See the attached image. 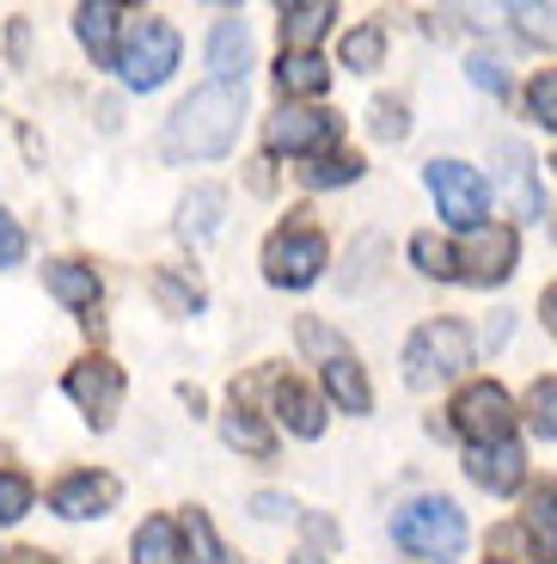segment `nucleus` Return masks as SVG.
Listing matches in <instances>:
<instances>
[{
	"label": "nucleus",
	"mask_w": 557,
	"mask_h": 564,
	"mask_svg": "<svg viewBox=\"0 0 557 564\" xmlns=\"http://www.w3.org/2000/svg\"><path fill=\"white\" fill-rule=\"evenodd\" d=\"M239 105H245V86L233 80H209V86H196L190 99L172 111V154H190V160H215L233 148L239 135Z\"/></svg>",
	"instance_id": "1"
},
{
	"label": "nucleus",
	"mask_w": 557,
	"mask_h": 564,
	"mask_svg": "<svg viewBox=\"0 0 557 564\" xmlns=\"http://www.w3.org/2000/svg\"><path fill=\"white\" fill-rule=\"evenodd\" d=\"M392 540H398L411 558L454 564L466 552V516L447 503V497H411V503L392 516Z\"/></svg>",
	"instance_id": "2"
},
{
	"label": "nucleus",
	"mask_w": 557,
	"mask_h": 564,
	"mask_svg": "<svg viewBox=\"0 0 557 564\" xmlns=\"http://www.w3.org/2000/svg\"><path fill=\"white\" fill-rule=\"evenodd\" d=\"M466 362H472V332L460 319H429L404 344V381L411 387H435L447 375H460Z\"/></svg>",
	"instance_id": "3"
},
{
	"label": "nucleus",
	"mask_w": 557,
	"mask_h": 564,
	"mask_svg": "<svg viewBox=\"0 0 557 564\" xmlns=\"http://www.w3.org/2000/svg\"><path fill=\"white\" fill-rule=\"evenodd\" d=\"M178 31L166 25V19H135L129 25V43H123V80L135 86V93H154V86L172 80V68H178Z\"/></svg>",
	"instance_id": "4"
},
{
	"label": "nucleus",
	"mask_w": 557,
	"mask_h": 564,
	"mask_svg": "<svg viewBox=\"0 0 557 564\" xmlns=\"http://www.w3.org/2000/svg\"><path fill=\"white\" fill-rule=\"evenodd\" d=\"M429 197H435V209H441V221L447 227H478L484 221V209H490V184L478 178L466 160H429Z\"/></svg>",
	"instance_id": "5"
},
{
	"label": "nucleus",
	"mask_w": 557,
	"mask_h": 564,
	"mask_svg": "<svg viewBox=\"0 0 557 564\" xmlns=\"http://www.w3.org/2000/svg\"><path fill=\"white\" fill-rule=\"evenodd\" d=\"M325 258H331L325 234H313V227H282L276 240L264 246V276L276 289H307V282H319Z\"/></svg>",
	"instance_id": "6"
},
{
	"label": "nucleus",
	"mask_w": 557,
	"mask_h": 564,
	"mask_svg": "<svg viewBox=\"0 0 557 564\" xmlns=\"http://www.w3.org/2000/svg\"><path fill=\"white\" fill-rule=\"evenodd\" d=\"M68 399L86 411L92 423H111L117 417V405H123V368L117 362H74L68 368Z\"/></svg>",
	"instance_id": "7"
},
{
	"label": "nucleus",
	"mask_w": 557,
	"mask_h": 564,
	"mask_svg": "<svg viewBox=\"0 0 557 564\" xmlns=\"http://www.w3.org/2000/svg\"><path fill=\"white\" fill-rule=\"evenodd\" d=\"M264 141L270 154H313V148H325V141H337V117L331 111H282L264 123Z\"/></svg>",
	"instance_id": "8"
},
{
	"label": "nucleus",
	"mask_w": 557,
	"mask_h": 564,
	"mask_svg": "<svg viewBox=\"0 0 557 564\" xmlns=\"http://www.w3.org/2000/svg\"><path fill=\"white\" fill-rule=\"evenodd\" d=\"M454 423H460L472 442H502V436H509V393H502L496 381L466 387L460 405H454Z\"/></svg>",
	"instance_id": "9"
},
{
	"label": "nucleus",
	"mask_w": 557,
	"mask_h": 564,
	"mask_svg": "<svg viewBox=\"0 0 557 564\" xmlns=\"http://www.w3.org/2000/svg\"><path fill=\"white\" fill-rule=\"evenodd\" d=\"M509 270H515V227H484V234H472V246L460 252L466 282H502Z\"/></svg>",
	"instance_id": "10"
},
{
	"label": "nucleus",
	"mask_w": 557,
	"mask_h": 564,
	"mask_svg": "<svg viewBox=\"0 0 557 564\" xmlns=\"http://www.w3.org/2000/svg\"><path fill=\"white\" fill-rule=\"evenodd\" d=\"M111 503H117V479H111V473H68V479L50 491V509H56V516H74V522L105 516Z\"/></svg>",
	"instance_id": "11"
},
{
	"label": "nucleus",
	"mask_w": 557,
	"mask_h": 564,
	"mask_svg": "<svg viewBox=\"0 0 557 564\" xmlns=\"http://www.w3.org/2000/svg\"><path fill=\"white\" fill-rule=\"evenodd\" d=\"M466 473H472L484 491H515L521 485V442H472V454H466Z\"/></svg>",
	"instance_id": "12"
},
{
	"label": "nucleus",
	"mask_w": 557,
	"mask_h": 564,
	"mask_svg": "<svg viewBox=\"0 0 557 564\" xmlns=\"http://www.w3.org/2000/svg\"><path fill=\"white\" fill-rule=\"evenodd\" d=\"M117 19H123V7H111V0H92V7L74 13V31H80V43L92 50L98 68H117L123 62V50H117Z\"/></svg>",
	"instance_id": "13"
},
{
	"label": "nucleus",
	"mask_w": 557,
	"mask_h": 564,
	"mask_svg": "<svg viewBox=\"0 0 557 564\" xmlns=\"http://www.w3.org/2000/svg\"><path fill=\"white\" fill-rule=\"evenodd\" d=\"M331 19H337L331 0H294V7H282V43L307 50V43H319L331 31Z\"/></svg>",
	"instance_id": "14"
},
{
	"label": "nucleus",
	"mask_w": 557,
	"mask_h": 564,
	"mask_svg": "<svg viewBox=\"0 0 557 564\" xmlns=\"http://www.w3.org/2000/svg\"><path fill=\"white\" fill-rule=\"evenodd\" d=\"M276 417L288 423L294 436H319V430H325V411H319V399H313L301 381H288V375L276 381Z\"/></svg>",
	"instance_id": "15"
},
{
	"label": "nucleus",
	"mask_w": 557,
	"mask_h": 564,
	"mask_svg": "<svg viewBox=\"0 0 557 564\" xmlns=\"http://www.w3.org/2000/svg\"><path fill=\"white\" fill-rule=\"evenodd\" d=\"M43 282H50V295H56L62 307H92V301H98L92 264H74V258H56V264L43 270Z\"/></svg>",
	"instance_id": "16"
},
{
	"label": "nucleus",
	"mask_w": 557,
	"mask_h": 564,
	"mask_svg": "<svg viewBox=\"0 0 557 564\" xmlns=\"http://www.w3.org/2000/svg\"><path fill=\"white\" fill-rule=\"evenodd\" d=\"M325 387H331V399L343 411H374V393H368V375H362V362H356V356H331V362H325Z\"/></svg>",
	"instance_id": "17"
},
{
	"label": "nucleus",
	"mask_w": 557,
	"mask_h": 564,
	"mask_svg": "<svg viewBox=\"0 0 557 564\" xmlns=\"http://www.w3.org/2000/svg\"><path fill=\"white\" fill-rule=\"evenodd\" d=\"M245 56H251L245 19H239V13H221V25H215V37H209V62H215V74H221V80H233V74L245 68Z\"/></svg>",
	"instance_id": "18"
},
{
	"label": "nucleus",
	"mask_w": 557,
	"mask_h": 564,
	"mask_svg": "<svg viewBox=\"0 0 557 564\" xmlns=\"http://www.w3.org/2000/svg\"><path fill=\"white\" fill-rule=\"evenodd\" d=\"M221 209H227L221 184H196L190 197H184V209H178V227L190 234V240H209L215 227H221Z\"/></svg>",
	"instance_id": "19"
},
{
	"label": "nucleus",
	"mask_w": 557,
	"mask_h": 564,
	"mask_svg": "<svg viewBox=\"0 0 557 564\" xmlns=\"http://www.w3.org/2000/svg\"><path fill=\"white\" fill-rule=\"evenodd\" d=\"M276 80H282V93H325V86H331V68H325L319 56H313V50H288V56L276 62Z\"/></svg>",
	"instance_id": "20"
},
{
	"label": "nucleus",
	"mask_w": 557,
	"mask_h": 564,
	"mask_svg": "<svg viewBox=\"0 0 557 564\" xmlns=\"http://www.w3.org/2000/svg\"><path fill=\"white\" fill-rule=\"evenodd\" d=\"M533 160H527V148H502V184H509V203H515V215H539V184H533Z\"/></svg>",
	"instance_id": "21"
},
{
	"label": "nucleus",
	"mask_w": 557,
	"mask_h": 564,
	"mask_svg": "<svg viewBox=\"0 0 557 564\" xmlns=\"http://www.w3.org/2000/svg\"><path fill=\"white\" fill-rule=\"evenodd\" d=\"M135 564H184L178 528H172L166 516H148V522L135 528Z\"/></svg>",
	"instance_id": "22"
},
{
	"label": "nucleus",
	"mask_w": 557,
	"mask_h": 564,
	"mask_svg": "<svg viewBox=\"0 0 557 564\" xmlns=\"http://www.w3.org/2000/svg\"><path fill=\"white\" fill-rule=\"evenodd\" d=\"M527 540H533V564H557V491H539L527 509Z\"/></svg>",
	"instance_id": "23"
},
{
	"label": "nucleus",
	"mask_w": 557,
	"mask_h": 564,
	"mask_svg": "<svg viewBox=\"0 0 557 564\" xmlns=\"http://www.w3.org/2000/svg\"><path fill=\"white\" fill-rule=\"evenodd\" d=\"M337 56H343V68H356V74L380 68V56H386V31H380V25H356Z\"/></svg>",
	"instance_id": "24"
},
{
	"label": "nucleus",
	"mask_w": 557,
	"mask_h": 564,
	"mask_svg": "<svg viewBox=\"0 0 557 564\" xmlns=\"http://www.w3.org/2000/svg\"><path fill=\"white\" fill-rule=\"evenodd\" d=\"M221 436L233 442V448L258 454V460H270V448H276V436H270V430L251 417V411H227V417H221Z\"/></svg>",
	"instance_id": "25"
},
{
	"label": "nucleus",
	"mask_w": 557,
	"mask_h": 564,
	"mask_svg": "<svg viewBox=\"0 0 557 564\" xmlns=\"http://www.w3.org/2000/svg\"><path fill=\"white\" fill-rule=\"evenodd\" d=\"M184 540H190V558L196 564H233V552L221 546V534H215V522L203 516V509H190V516H184Z\"/></svg>",
	"instance_id": "26"
},
{
	"label": "nucleus",
	"mask_w": 557,
	"mask_h": 564,
	"mask_svg": "<svg viewBox=\"0 0 557 564\" xmlns=\"http://www.w3.org/2000/svg\"><path fill=\"white\" fill-rule=\"evenodd\" d=\"M411 258H417V270H423V276H460L454 252H447V246L435 240V234H417V240H411Z\"/></svg>",
	"instance_id": "27"
},
{
	"label": "nucleus",
	"mask_w": 557,
	"mask_h": 564,
	"mask_svg": "<svg viewBox=\"0 0 557 564\" xmlns=\"http://www.w3.org/2000/svg\"><path fill=\"white\" fill-rule=\"evenodd\" d=\"M349 178H362V160L356 154H325L307 166V184L313 191H325V184H349Z\"/></svg>",
	"instance_id": "28"
},
{
	"label": "nucleus",
	"mask_w": 557,
	"mask_h": 564,
	"mask_svg": "<svg viewBox=\"0 0 557 564\" xmlns=\"http://www.w3.org/2000/svg\"><path fill=\"white\" fill-rule=\"evenodd\" d=\"M527 405H533V423H539L545 436L557 442V375H545V381H533Z\"/></svg>",
	"instance_id": "29"
},
{
	"label": "nucleus",
	"mask_w": 557,
	"mask_h": 564,
	"mask_svg": "<svg viewBox=\"0 0 557 564\" xmlns=\"http://www.w3.org/2000/svg\"><path fill=\"white\" fill-rule=\"evenodd\" d=\"M527 111L539 117L545 129H557V68H545L539 80L527 86Z\"/></svg>",
	"instance_id": "30"
},
{
	"label": "nucleus",
	"mask_w": 557,
	"mask_h": 564,
	"mask_svg": "<svg viewBox=\"0 0 557 564\" xmlns=\"http://www.w3.org/2000/svg\"><path fill=\"white\" fill-rule=\"evenodd\" d=\"M25 509H31V485L19 479V473H0V528L19 522Z\"/></svg>",
	"instance_id": "31"
},
{
	"label": "nucleus",
	"mask_w": 557,
	"mask_h": 564,
	"mask_svg": "<svg viewBox=\"0 0 557 564\" xmlns=\"http://www.w3.org/2000/svg\"><path fill=\"white\" fill-rule=\"evenodd\" d=\"M301 344H307V350L319 356V362H331V356H343V338H331V332H325L319 319H301Z\"/></svg>",
	"instance_id": "32"
},
{
	"label": "nucleus",
	"mask_w": 557,
	"mask_h": 564,
	"mask_svg": "<svg viewBox=\"0 0 557 564\" xmlns=\"http://www.w3.org/2000/svg\"><path fill=\"white\" fill-rule=\"evenodd\" d=\"M466 74H472V86H484V93H502V86H509V74H502L496 56H472V62H466Z\"/></svg>",
	"instance_id": "33"
},
{
	"label": "nucleus",
	"mask_w": 557,
	"mask_h": 564,
	"mask_svg": "<svg viewBox=\"0 0 557 564\" xmlns=\"http://www.w3.org/2000/svg\"><path fill=\"white\" fill-rule=\"evenodd\" d=\"M515 19H521V31H527V37H545V43H557V7H539V13H533V7H515Z\"/></svg>",
	"instance_id": "34"
},
{
	"label": "nucleus",
	"mask_w": 557,
	"mask_h": 564,
	"mask_svg": "<svg viewBox=\"0 0 557 564\" xmlns=\"http://www.w3.org/2000/svg\"><path fill=\"white\" fill-rule=\"evenodd\" d=\"M404 129H411V123H404V105H398V99L374 105V135H380V141H398Z\"/></svg>",
	"instance_id": "35"
},
{
	"label": "nucleus",
	"mask_w": 557,
	"mask_h": 564,
	"mask_svg": "<svg viewBox=\"0 0 557 564\" xmlns=\"http://www.w3.org/2000/svg\"><path fill=\"white\" fill-rule=\"evenodd\" d=\"M19 252H25V234H19V221H13V215H0V270H7V264H19Z\"/></svg>",
	"instance_id": "36"
},
{
	"label": "nucleus",
	"mask_w": 557,
	"mask_h": 564,
	"mask_svg": "<svg viewBox=\"0 0 557 564\" xmlns=\"http://www.w3.org/2000/svg\"><path fill=\"white\" fill-rule=\"evenodd\" d=\"M251 509H258V516H264V522H276V516H288V503H282L276 491H264V497H251Z\"/></svg>",
	"instance_id": "37"
},
{
	"label": "nucleus",
	"mask_w": 557,
	"mask_h": 564,
	"mask_svg": "<svg viewBox=\"0 0 557 564\" xmlns=\"http://www.w3.org/2000/svg\"><path fill=\"white\" fill-rule=\"evenodd\" d=\"M7 564H50V558H43V552H13Z\"/></svg>",
	"instance_id": "38"
},
{
	"label": "nucleus",
	"mask_w": 557,
	"mask_h": 564,
	"mask_svg": "<svg viewBox=\"0 0 557 564\" xmlns=\"http://www.w3.org/2000/svg\"><path fill=\"white\" fill-rule=\"evenodd\" d=\"M545 325H551V332H557V289H551V295H545Z\"/></svg>",
	"instance_id": "39"
}]
</instances>
